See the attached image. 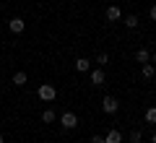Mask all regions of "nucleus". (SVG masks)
Segmentation results:
<instances>
[{
	"label": "nucleus",
	"mask_w": 156,
	"mask_h": 143,
	"mask_svg": "<svg viewBox=\"0 0 156 143\" xmlns=\"http://www.w3.org/2000/svg\"><path fill=\"white\" fill-rule=\"evenodd\" d=\"M76 70L86 73V70H89V60H86V57H78V60H76Z\"/></svg>",
	"instance_id": "10"
},
{
	"label": "nucleus",
	"mask_w": 156,
	"mask_h": 143,
	"mask_svg": "<svg viewBox=\"0 0 156 143\" xmlns=\"http://www.w3.org/2000/svg\"><path fill=\"white\" fill-rule=\"evenodd\" d=\"M146 122H156V107H148L146 109Z\"/></svg>",
	"instance_id": "14"
},
{
	"label": "nucleus",
	"mask_w": 156,
	"mask_h": 143,
	"mask_svg": "<svg viewBox=\"0 0 156 143\" xmlns=\"http://www.w3.org/2000/svg\"><path fill=\"white\" fill-rule=\"evenodd\" d=\"M151 141H154V143H156V133H154V135H151Z\"/></svg>",
	"instance_id": "19"
},
{
	"label": "nucleus",
	"mask_w": 156,
	"mask_h": 143,
	"mask_svg": "<svg viewBox=\"0 0 156 143\" xmlns=\"http://www.w3.org/2000/svg\"><path fill=\"white\" fill-rule=\"evenodd\" d=\"M91 143H104V138H101V135H94V138H91Z\"/></svg>",
	"instance_id": "17"
},
{
	"label": "nucleus",
	"mask_w": 156,
	"mask_h": 143,
	"mask_svg": "<svg viewBox=\"0 0 156 143\" xmlns=\"http://www.w3.org/2000/svg\"><path fill=\"white\" fill-rule=\"evenodd\" d=\"M130 141L138 143V141H140V130H130Z\"/></svg>",
	"instance_id": "16"
},
{
	"label": "nucleus",
	"mask_w": 156,
	"mask_h": 143,
	"mask_svg": "<svg viewBox=\"0 0 156 143\" xmlns=\"http://www.w3.org/2000/svg\"><path fill=\"white\" fill-rule=\"evenodd\" d=\"M8 29H11L13 34H21L23 29H26V21H23V18H11V23H8Z\"/></svg>",
	"instance_id": "4"
},
{
	"label": "nucleus",
	"mask_w": 156,
	"mask_h": 143,
	"mask_svg": "<svg viewBox=\"0 0 156 143\" xmlns=\"http://www.w3.org/2000/svg\"><path fill=\"white\" fill-rule=\"evenodd\" d=\"M125 26H128V29H135V26H138V16H128V18H125Z\"/></svg>",
	"instance_id": "13"
},
{
	"label": "nucleus",
	"mask_w": 156,
	"mask_h": 143,
	"mask_svg": "<svg viewBox=\"0 0 156 143\" xmlns=\"http://www.w3.org/2000/svg\"><path fill=\"white\" fill-rule=\"evenodd\" d=\"M42 122H55V112H52V109H44V112H42Z\"/></svg>",
	"instance_id": "12"
},
{
	"label": "nucleus",
	"mask_w": 156,
	"mask_h": 143,
	"mask_svg": "<svg viewBox=\"0 0 156 143\" xmlns=\"http://www.w3.org/2000/svg\"><path fill=\"white\" fill-rule=\"evenodd\" d=\"M60 122H62V127H65V130H73V127L78 125V117L73 115V112H65V115L60 117Z\"/></svg>",
	"instance_id": "3"
},
{
	"label": "nucleus",
	"mask_w": 156,
	"mask_h": 143,
	"mask_svg": "<svg viewBox=\"0 0 156 143\" xmlns=\"http://www.w3.org/2000/svg\"><path fill=\"white\" fill-rule=\"evenodd\" d=\"M101 109H104L107 115H115V112L120 109V102H117L115 96H104V102H101Z\"/></svg>",
	"instance_id": "2"
},
{
	"label": "nucleus",
	"mask_w": 156,
	"mask_h": 143,
	"mask_svg": "<svg viewBox=\"0 0 156 143\" xmlns=\"http://www.w3.org/2000/svg\"><path fill=\"white\" fill-rule=\"evenodd\" d=\"M140 73H143V78H154V73H156V68L151 65V63H143V70H140Z\"/></svg>",
	"instance_id": "9"
},
{
	"label": "nucleus",
	"mask_w": 156,
	"mask_h": 143,
	"mask_svg": "<svg viewBox=\"0 0 156 143\" xmlns=\"http://www.w3.org/2000/svg\"><path fill=\"white\" fill-rule=\"evenodd\" d=\"M96 63H99V65H107V63H109V57H107V52H99V57H96Z\"/></svg>",
	"instance_id": "15"
},
{
	"label": "nucleus",
	"mask_w": 156,
	"mask_h": 143,
	"mask_svg": "<svg viewBox=\"0 0 156 143\" xmlns=\"http://www.w3.org/2000/svg\"><path fill=\"white\" fill-rule=\"evenodd\" d=\"M148 13H151V18L156 21V5H151V11H148Z\"/></svg>",
	"instance_id": "18"
},
{
	"label": "nucleus",
	"mask_w": 156,
	"mask_h": 143,
	"mask_svg": "<svg viewBox=\"0 0 156 143\" xmlns=\"http://www.w3.org/2000/svg\"><path fill=\"white\" fill-rule=\"evenodd\" d=\"M37 94H39V99H42V102H52V99H55V96H57L55 86H50V83H42Z\"/></svg>",
	"instance_id": "1"
},
{
	"label": "nucleus",
	"mask_w": 156,
	"mask_h": 143,
	"mask_svg": "<svg viewBox=\"0 0 156 143\" xmlns=\"http://www.w3.org/2000/svg\"><path fill=\"white\" fill-rule=\"evenodd\" d=\"M154 63H156V55H154Z\"/></svg>",
	"instance_id": "21"
},
{
	"label": "nucleus",
	"mask_w": 156,
	"mask_h": 143,
	"mask_svg": "<svg viewBox=\"0 0 156 143\" xmlns=\"http://www.w3.org/2000/svg\"><path fill=\"white\" fill-rule=\"evenodd\" d=\"M104 143H122V133L120 130H109L104 135Z\"/></svg>",
	"instance_id": "5"
},
{
	"label": "nucleus",
	"mask_w": 156,
	"mask_h": 143,
	"mask_svg": "<svg viewBox=\"0 0 156 143\" xmlns=\"http://www.w3.org/2000/svg\"><path fill=\"white\" fill-rule=\"evenodd\" d=\"M104 70H101V68H99V70H94V73H91V83H94V86H101V83H104Z\"/></svg>",
	"instance_id": "6"
},
{
	"label": "nucleus",
	"mask_w": 156,
	"mask_h": 143,
	"mask_svg": "<svg viewBox=\"0 0 156 143\" xmlns=\"http://www.w3.org/2000/svg\"><path fill=\"white\" fill-rule=\"evenodd\" d=\"M0 143H3V135H0Z\"/></svg>",
	"instance_id": "20"
},
{
	"label": "nucleus",
	"mask_w": 156,
	"mask_h": 143,
	"mask_svg": "<svg viewBox=\"0 0 156 143\" xmlns=\"http://www.w3.org/2000/svg\"><path fill=\"white\" fill-rule=\"evenodd\" d=\"M135 60H138V63H148V60H151L148 50H138V52H135Z\"/></svg>",
	"instance_id": "11"
},
{
	"label": "nucleus",
	"mask_w": 156,
	"mask_h": 143,
	"mask_svg": "<svg viewBox=\"0 0 156 143\" xmlns=\"http://www.w3.org/2000/svg\"><path fill=\"white\" fill-rule=\"evenodd\" d=\"M13 86H26V73L18 70L16 76H13Z\"/></svg>",
	"instance_id": "8"
},
{
	"label": "nucleus",
	"mask_w": 156,
	"mask_h": 143,
	"mask_svg": "<svg viewBox=\"0 0 156 143\" xmlns=\"http://www.w3.org/2000/svg\"><path fill=\"white\" fill-rule=\"evenodd\" d=\"M120 16H122V13H120V8H117V5H109V8H107V18H109V21H117Z\"/></svg>",
	"instance_id": "7"
}]
</instances>
